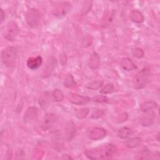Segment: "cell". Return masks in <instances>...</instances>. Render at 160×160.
Instances as JSON below:
<instances>
[{
    "instance_id": "13",
    "label": "cell",
    "mask_w": 160,
    "mask_h": 160,
    "mask_svg": "<svg viewBox=\"0 0 160 160\" xmlns=\"http://www.w3.org/2000/svg\"><path fill=\"white\" fill-rule=\"evenodd\" d=\"M121 66L126 71H132L137 68L135 64L128 58H124L120 62Z\"/></svg>"
},
{
    "instance_id": "16",
    "label": "cell",
    "mask_w": 160,
    "mask_h": 160,
    "mask_svg": "<svg viewBox=\"0 0 160 160\" xmlns=\"http://www.w3.org/2000/svg\"><path fill=\"white\" fill-rule=\"evenodd\" d=\"M100 64V59L96 52H94L90 57L89 60V66L90 68L94 69L99 67Z\"/></svg>"
},
{
    "instance_id": "3",
    "label": "cell",
    "mask_w": 160,
    "mask_h": 160,
    "mask_svg": "<svg viewBox=\"0 0 160 160\" xmlns=\"http://www.w3.org/2000/svg\"><path fill=\"white\" fill-rule=\"evenodd\" d=\"M149 72L147 68L142 69L135 76L133 81V86L135 89L143 88L149 81Z\"/></svg>"
},
{
    "instance_id": "27",
    "label": "cell",
    "mask_w": 160,
    "mask_h": 160,
    "mask_svg": "<svg viewBox=\"0 0 160 160\" xmlns=\"http://www.w3.org/2000/svg\"><path fill=\"white\" fill-rule=\"evenodd\" d=\"M104 114V112L101 110H97L96 111H94L92 114V118H100L102 114Z\"/></svg>"
},
{
    "instance_id": "24",
    "label": "cell",
    "mask_w": 160,
    "mask_h": 160,
    "mask_svg": "<svg viewBox=\"0 0 160 160\" xmlns=\"http://www.w3.org/2000/svg\"><path fill=\"white\" fill-rule=\"evenodd\" d=\"M132 54L137 58H141L144 56V51L140 48H135L132 51Z\"/></svg>"
},
{
    "instance_id": "2",
    "label": "cell",
    "mask_w": 160,
    "mask_h": 160,
    "mask_svg": "<svg viewBox=\"0 0 160 160\" xmlns=\"http://www.w3.org/2000/svg\"><path fill=\"white\" fill-rule=\"evenodd\" d=\"M1 61L8 68H12L16 62V50L14 47L8 46L1 52Z\"/></svg>"
},
{
    "instance_id": "9",
    "label": "cell",
    "mask_w": 160,
    "mask_h": 160,
    "mask_svg": "<svg viewBox=\"0 0 160 160\" xmlns=\"http://www.w3.org/2000/svg\"><path fill=\"white\" fill-rule=\"evenodd\" d=\"M57 116L52 113H47L44 117L42 124V128L44 130H47L51 128L57 120Z\"/></svg>"
},
{
    "instance_id": "1",
    "label": "cell",
    "mask_w": 160,
    "mask_h": 160,
    "mask_svg": "<svg viewBox=\"0 0 160 160\" xmlns=\"http://www.w3.org/2000/svg\"><path fill=\"white\" fill-rule=\"evenodd\" d=\"M116 151V147L111 143H106L94 148L86 149V156L91 159H108Z\"/></svg>"
},
{
    "instance_id": "5",
    "label": "cell",
    "mask_w": 160,
    "mask_h": 160,
    "mask_svg": "<svg viewBox=\"0 0 160 160\" xmlns=\"http://www.w3.org/2000/svg\"><path fill=\"white\" fill-rule=\"evenodd\" d=\"M26 21L31 28L36 27L39 22L40 12L34 8H31L28 10L25 15Z\"/></svg>"
},
{
    "instance_id": "11",
    "label": "cell",
    "mask_w": 160,
    "mask_h": 160,
    "mask_svg": "<svg viewBox=\"0 0 160 160\" xmlns=\"http://www.w3.org/2000/svg\"><path fill=\"white\" fill-rule=\"evenodd\" d=\"M69 101L73 104L82 105L88 103L91 101V99L87 96H82L76 94H72L69 99Z\"/></svg>"
},
{
    "instance_id": "23",
    "label": "cell",
    "mask_w": 160,
    "mask_h": 160,
    "mask_svg": "<svg viewBox=\"0 0 160 160\" xmlns=\"http://www.w3.org/2000/svg\"><path fill=\"white\" fill-rule=\"evenodd\" d=\"M52 96L54 101H61L63 99L64 96L62 92L59 89H55L52 92Z\"/></svg>"
},
{
    "instance_id": "8",
    "label": "cell",
    "mask_w": 160,
    "mask_h": 160,
    "mask_svg": "<svg viewBox=\"0 0 160 160\" xmlns=\"http://www.w3.org/2000/svg\"><path fill=\"white\" fill-rule=\"evenodd\" d=\"M39 114V109L35 106L29 108L24 113V121L26 123H31L36 120Z\"/></svg>"
},
{
    "instance_id": "14",
    "label": "cell",
    "mask_w": 160,
    "mask_h": 160,
    "mask_svg": "<svg viewBox=\"0 0 160 160\" xmlns=\"http://www.w3.org/2000/svg\"><path fill=\"white\" fill-rule=\"evenodd\" d=\"M146 114L143 116L141 119V124L144 126H151L155 119V114L153 111L149 112L146 113Z\"/></svg>"
},
{
    "instance_id": "21",
    "label": "cell",
    "mask_w": 160,
    "mask_h": 160,
    "mask_svg": "<svg viewBox=\"0 0 160 160\" xmlns=\"http://www.w3.org/2000/svg\"><path fill=\"white\" fill-rule=\"evenodd\" d=\"M114 86L112 85V84L111 83H108L106 84L101 90H100V92L104 94H109L111 93L114 91Z\"/></svg>"
},
{
    "instance_id": "12",
    "label": "cell",
    "mask_w": 160,
    "mask_h": 160,
    "mask_svg": "<svg viewBox=\"0 0 160 160\" xmlns=\"http://www.w3.org/2000/svg\"><path fill=\"white\" fill-rule=\"evenodd\" d=\"M158 104L154 101H146L142 103L140 106V110L145 113L153 111V109L158 108Z\"/></svg>"
},
{
    "instance_id": "4",
    "label": "cell",
    "mask_w": 160,
    "mask_h": 160,
    "mask_svg": "<svg viewBox=\"0 0 160 160\" xmlns=\"http://www.w3.org/2000/svg\"><path fill=\"white\" fill-rule=\"evenodd\" d=\"M19 32V28L17 24L13 21L7 24L3 30V36L8 41H13Z\"/></svg>"
},
{
    "instance_id": "15",
    "label": "cell",
    "mask_w": 160,
    "mask_h": 160,
    "mask_svg": "<svg viewBox=\"0 0 160 160\" xmlns=\"http://www.w3.org/2000/svg\"><path fill=\"white\" fill-rule=\"evenodd\" d=\"M130 19L134 22L141 23L144 21V18L141 12L138 10H132L130 12Z\"/></svg>"
},
{
    "instance_id": "22",
    "label": "cell",
    "mask_w": 160,
    "mask_h": 160,
    "mask_svg": "<svg viewBox=\"0 0 160 160\" xmlns=\"http://www.w3.org/2000/svg\"><path fill=\"white\" fill-rule=\"evenodd\" d=\"M75 84H76V82L74 81L72 76L71 74H68L67 76L66 77L64 82V86L67 87V88H69V87L73 86Z\"/></svg>"
},
{
    "instance_id": "19",
    "label": "cell",
    "mask_w": 160,
    "mask_h": 160,
    "mask_svg": "<svg viewBox=\"0 0 160 160\" xmlns=\"http://www.w3.org/2000/svg\"><path fill=\"white\" fill-rule=\"evenodd\" d=\"M141 142V138L139 137L132 138L128 139L126 142V146L129 148H134L140 145Z\"/></svg>"
},
{
    "instance_id": "20",
    "label": "cell",
    "mask_w": 160,
    "mask_h": 160,
    "mask_svg": "<svg viewBox=\"0 0 160 160\" xmlns=\"http://www.w3.org/2000/svg\"><path fill=\"white\" fill-rule=\"evenodd\" d=\"M103 84V81H95L89 82L85 85V87L89 89H97L101 88Z\"/></svg>"
},
{
    "instance_id": "17",
    "label": "cell",
    "mask_w": 160,
    "mask_h": 160,
    "mask_svg": "<svg viewBox=\"0 0 160 160\" xmlns=\"http://www.w3.org/2000/svg\"><path fill=\"white\" fill-rule=\"evenodd\" d=\"M50 99H51L50 94L48 92H44L39 97V103L42 108H44L50 102Z\"/></svg>"
},
{
    "instance_id": "7",
    "label": "cell",
    "mask_w": 160,
    "mask_h": 160,
    "mask_svg": "<svg viewBox=\"0 0 160 160\" xmlns=\"http://www.w3.org/2000/svg\"><path fill=\"white\" fill-rule=\"evenodd\" d=\"M71 9V4L68 2H59L54 10L55 16L61 18L65 16Z\"/></svg>"
},
{
    "instance_id": "6",
    "label": "cell",
    "mask_w": 160,
    "mask_h": 160,
    "mask_svg": "<svg viewBox=\"0 0 160 160\" xmlns=\"http://www.w3.org/2000/svg\"><path fill=\"white\" fill-rule=\"evenodd\" d=\"M106 135V132L104 129L102 128H91L88 130L87 136L92 140L98 141L104 138Z\"/></svg>"
},
{
    "instance_id": "26",
    "label": "cell",
    "mask_w": 160,
    "mask_h": 160,
    "mask_svg": "<svg viewBox=\"0 0 160 160\" xmlns=\"http://www.w3.org/2000/svg\"><path fill=\"white\" fill-rule=\"evenodd\" d=\"M92 101L99 102H104L108 101V98L103 95H97L92 98Z\"/></svg>"
},
{
    "instance_id": "10",
    "label": "cell",
    "mask_w": 160,
    "mask_h": 160,
    "mask_svg": "<svg viewBox=\"0 0 160 160\" xmlns=\"http://www.w3.org/2000/svg\"><path fill=\"white\" fill-rule=\"evenodd\" d=\"M42 62V59L40 56L36 57H30L27 60V66L28 67L34 70L39 68Z\"/></svg>"
},
{
    "instance_id": "28",
    "label": "cell",
    "mask_w": 160,
    "mask_h": 160,
    "mask_svg": "<svg viewBox=\"0 0 160 160\" xmlns=\"http://www.w3.org/2000/svg\"><path fill=\"white\" fill-rule=\"evenodd\" d=\"M0 15H1V22H2L5 18V13L2 9H0Z\"/></svg>"
},
{
    "instance_id": "29",
    "label": "cell",
    "mask_w": 160,
    "mask_h": 160,
    "mask_svg": "<svg viewBox=\"0 0 160 160\" xmlns=\"http://www.w3.org/2000/svg\"><path fill=\"white\" fill-rule=\"evenodd\" d=\"M159 132H158V134H157V135H156V139H157V140L159 141Z\"/></svg>"
},
{
    "instance_id": "18",
    "label": "cell",
    "mask_w": 160,
    "mask_h": 160,
    "mask_svg": "<svg viewBox=\"0 0 160 160\" xmlns=\"http://www.w3.org/2000/svg\"><path fill=\"white\" fill-rule=\"evenodd\" d=\"M132 134V131L131 129L128 127H122L118 131V136L119 138L122 139H125L130 136Z\"/></svg>"
},
{
    "instance_id": "25",
    "label": "cell",
    "mask_w": 160,
    "mask_h": 160,
    "mask_svg": "<svg viewBox=\"0 0 160 160\" xmlns=\"http://www.w3.org/2000/svg\"><path fill=\"white\" fill-rule=\"evenodd\" d=\"M89 112V110L88 108H82L81 109H79L77 113H76V116L78 118H80V119H82V118H85L88 114Z\"/></svg>"
}]
</instances>
